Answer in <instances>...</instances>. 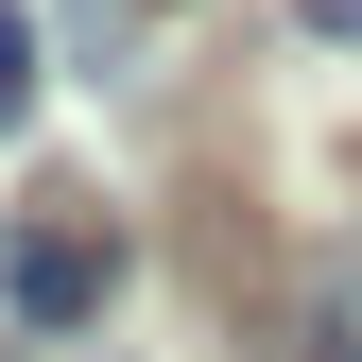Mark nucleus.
<instances>
[{
  "label": "nucleus",
  "mask_w": 362,
  "mask_h": 362,
  "mask_svg": "<svg viewBox=\"0 0 362 362\" xmlns=\"http://www.w3.org/2000/svg\"><path fill=\"white\" fill-rule=\"evenodd\" d=\"M310 362H362V242L310 276Z\"/></svg>",
  "instance_id": "f03ea898"
},
{
  "label": "nucleus",
  "mask_w": 362,
  "mask_h": 362,
  "mask_svg": "<svg viewBox=\"0 0 362 362\" xmlns=\"http://www.w3.org/2000/svg\"><path fill=\"white\" fill-rule=\"evenodd\" d=\"M35 121V18H0V139Z\"/></svg>",
  "instance_id": "7ed1b4c3"
},
{
  "label": "nucleus",
  "mask_w": 362,
  "mask_h": 362,
  "mask_svg": "<svg viewBox=\"0 0 362 362\" xmlns=\"http://www.w3.org/2000/svg\"><path fill=\"white\" fill-rule=\"evenodd\" d=\"M104 293H121V224L104 207H18L0 310H18V328H104Z\"/></svg>",
  "instance_id": "f257e3e1"
}]
</instances>
